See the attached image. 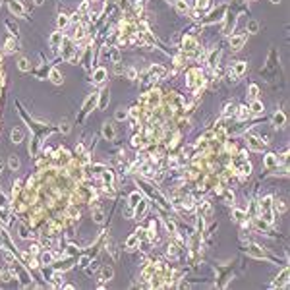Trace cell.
I'll return each mask as SVG.
<instances>
[{
    "label": "cell",
    "mask_w": 290,
    "mask_h": 290,
    "mask_svg": "<svg viewBox=\"0 0 290 290\" xmlns=\"http://www.w3.org/2000/svg\"><path fill=\"white\" fill-rule=\"evenodd\" d=\"M230 112H234V108H232V106H226V110H225V116H230Z\"/></svg>",
    "instance_id": "cell-37"
},
{
    "label": "cell",
    "mask_w": 290,
    "mask_h": 290,
    "mask_svg": "<svg viewBox=\"0 0 290 290\" xmlns=\"http://www.w3.org/2000/svg\"><path fill=\"white\" fill-rule=\"evenodd\" d=\"M234 219L236 221H244V211H234Z\"/></svg>",
    "instance_id": "cell-31"
},
{
    "label": "cell",
    "mask_w": 290,
    "mask_h": 290,
    "mask_svg": "<svg viewBox=\"0 0 290 290\" xmlns=\"http://www.w3.org/2000/svg\"><path fill=\"white\" fill-rule=\"evenodd\" d=\"M95 221H97V222H102V213H101V211L95 213Z\"/></svg>",
    "instance_id": "cell-35"
},
{
    "label": "cell",
    "mask_w": 290,
    "mask_h": 290,
    "mask_svg": "<svg viewBox=\"0 0 290 290\" xmlns=\"http://www.w3.org/2000/svg\"><path fill=\"white\" fill-rule=\"evenodd\" d=\"M58 25H60V27H64V25H68V17H66L64 14H62V16L58 17Z\"/></svg>",
    "instance_id": "cell-27"
},
{
    "label": "cell",
    "mask_w": 290,
    "mask_h": 290,
    "mask_svg": "<svg viewBox=\"0 0 290 290\" xmlns=\"http://www.w3.org/2000/svg\"><path fill=\"white\" fill-rule=\"evenodd\" d=\"M108 105V91H102L101 93V102H99V108H105Z\"/></svg>",
    "instance_id": "cell-13"
},
{
    "label": "cell",
    "mask_w": 290,
    "mask_h": 290,
    "mask_svg": "<svg viewBox=\"0 0 290 290\" xmlns=\"http://www.w3.org/2000/svg\"><path fill=\"white\" fill-rule=\"evenodd\" d=\"M244 43H246V35H234V37L230 39V47H232V50H240Z\"/></svg>",
    "instance_id": "cell-1"
},
{
    "label": "cell",
    "mask_w": 290,
    "mask_h": 290,
    "mask_svg": "<svg viewBox=\"0 0 290 290\" xmlns=\"http://www.w3.org/2000/svg\"><path fill=\"white\" fill-rule=\"evenodd\" d=\"M17 66H20V70H21V72H25V70H29V64H27V60H25V58H21V60H20V64H17Z\"/></svg>",
    "instance_id": "cell-25"
},
{
    "label": "cell",
    "mask_w": 290,
    "mask_h": 290,
    "mask_svg": "<svg viewBox=\"0 0 290 290\" xmlns=\"http://www.w3.org/2000/svg\"><path fill=\"white\" fill-rule=\"evenodd\" d=\"M50 79H52V83L60 85V83H62V76H60V72H58V70H52V72H50Z\"/></svg>",
    "instance_id": "cell-9"
},
{
    "label": "cell",
    "mask_w": 290,
    "mask_h": 290,
    "mask_svg": "<svg viewBox=\"0 0 290 290\" xmlns=\"http://www.w3.org/2000/svg\"><path fill=\"white\" fill-rule=\"evenodd\" d=\"M143 211H145V201H141V205L135 209V217H141V215H143Z\"/></svg>",
    "instance_id": "cell-26"
},
{
    "label": "cell",
    "mask_w": 290,
    "mask_h": 290,
    "mask_svg": "<svg viewBox=\"0 0 290 290\" xmlns=\"http://www.w3.org/2000/svg\"><path fill=\"white\" fill-rule=\"evenodd\" d=\"M135 244H137V234H134V236H130V238H128V242H126V248H128V249H132V248H134Z\"/></svg>",
    "instance_id": "cell-18"
},
{
    "label": "cell",
    "mask_w": 290,
    "mask_h": 290,
    "mask_svg": "<svg viewBox=\"0 0 290 290\" xmlns=\"http://www.w3.org/2000/svg\"><path fill=\"white\" fill-rule=\"evenodd\" d=\"M248 29H249V33H257L259 23H257V21H249V23H248Z\"/></svg>",
    "instance_id": "cell-22"
},
{
    "label": "cell",
    "mask_w": 290,
    "mask_h": 290,
    "mask_svg": "<svg viewBox=\"0 0 290 290\" xmlns=\"http://www.w3.org/2000/svg\"><path fill=\"white\" fill-rule=\"evenodd\" d=\"M234 72H236L238 76H240V74H244V72H246V62H238V64L234 66Z\"/></svg>",
    "instance_id": "cell-20"
},
{
    "label": "cell",
    "mask_w": 290,
    "mask_h": 290,
    "mask_svg": "<svg viewBox=\"0 0 290 290\" xmlns=\"http://www.w3.org/2000/svg\"><path fill=\"white\" fill-rule=\"evenodd\" d=\"M176 10H178L180 14H186L188 12V4H186L184 0H178V2H176Z\"/></svg>",
    "instance_id": "cell-15"
},
{
    "label": "cell",
    "mask_w": 290,
    "mask_h": 290,
    "mask_svg": "<svg viewBox=\"0 0 290 290\" xmlns=\"http://www.w3.org/2000/svg\"><path fill=\"white\" fill-rule=\"evenodd\" d=\"M286 282H288V269H284V271H282L281 278L277 277V281L273 282V286H286Z\"/></svg>",
    "instance_id": "cell-3"
},
{
    "label": "cell",
    "mask_w": 290,
    "mask_h": 290,
    "mask_svg": "<svg viewBox=\"0 0 290 290\" xmlns=\"http://www.w3.org/2000/svg\"><path fill=\"white\" fill-rule=\"evenodd\" d=\"M10 166H12V168H14V170H16V168H17V166H20V161H17V159H16V157H12V159H10Z\"/></svg>",
    "instance_id": "cell-29"
},
{
    "label": "cell",
    "mask_w": 290,
    "mask_h": 290,
    "mask_svg": "<svg viewBox=\"0 0 290 290\" xmlns=\"http://www.w3.org/2000/svg\"><path fill=\"white\" fill-rule=\"evenodd\" d=\"M249 97H253V99L257 97V85H251V87H249Z\"/></svg>",
    "instance_id": "cell-30"
},
{
    "label": "cell",
    "mask_w": 290,
    "mask_h": 290,
    "mask_svg": "<svg viewBox=\"0 0 290 290\" xmlns=\"http://www.w3.org/2000/svg\"><path fill=\"white\" fill-rule=\"evenodd\" d=\"M249 253H251V255H255V257H263V251H259L257 246H251V248H249Z\"/></svg>",
    "instance_id": "cell-23"
},
{
    "label": "cell",
    "mask_w": 290,
    "mask_h": 290,
    "mask_svg": "<svg viewBox=\"0 0 290 290\" xmlns=\"http://www.w3.org/2000/svg\"><path fill=\"white\" fill-rule=\"evenodd\" d=\"M105 76H106V72H105V68H99L97 72H95V76H93V79H95V83H101L102 79H105Z\"/></svg>",
    "instance_id": "cell-8"
},
{
    "label": "cell",
    "mask_w": 290,
    "mask_h": 290,
    "mask_svg": "<svg viewBox=\"0 0 290 290\" xmlns=\"http://www.w3.org/2000/svg\"><path fill=\"white\" fill-rule=\"evenodd\" d=\"M126 116H128V110H126V108H120V110L116 112V120H124Z\"/></svg>",
    "instance_id": "cell-24"
},
{
    "label": "cell",
    "mask_w": 290,
    "mask_h": 290,
    "mask_svg": "<svg viewBox=\"0 0 290 290\" xmlns=\"http://www.w3.org/2000/svg\"><path fill=\"white\" fill-rule=\"evenodd\" d=\"M248 145L251 149H255V151H261V149H263V143H259L257 137H248Z\"/></svg>",
    "instance_id": "cell-6"
},
{
    "label": "cell",
    "mask_w": 290,
    "mask_h": 290,
    "mask_svg": "<svg viewBox=\"0 0 290 290\" xmlns=\"http://www.w3.org/2000/svg\"><path fill=\"white\" fill-rule=\"evenodd\" d=\"M197 6H199V8H207V6H209V0H197Z\"/></svg>",
    "instance_id": "cell-33"
},
{
    "label": "cell",
    "mask_w": 290,
    "mask_h": 290,
    "mask_svg": "<svg viewBox=\"0 0 290 290\" xmlns=\"http://www.w3.org/2000/svg\"><path fill=\"white\" fill-rule=\"evenodd\" d=\"M248 116H249L248 106H238V118H240V120H246Z\"/></svg>",
    "instance_id": "cell-11"
},
{
    "label": "cell",
    "mask_w": 290,
    "mask_h": 290,
    "mask_svg": "<svg viewBox=\"0 0 290 290\" xmlns=\"http://www.w3.org/2000/svg\"><path fill=\"white\" fill-rule=\"evenodd\" d=\"M21 137H23V134H21V130H14L12 132V141L14 143H20Z\"/></svg>",
    "instance_id": "cell-17"
},
{
    "label": "cell",
    "mask_w": 290,
    "mask_h": 290,
    "mask_svg": "<svg viewBox=\"0 0 290 290\" xmlns=\"http://www.w3.org/2000/svg\"><path fill=\"white\" fill-rule=\"evenodd\" d=\"M137 201H141V196H139L137 192H135V193H132V196H130V205L134 207V205H137Z\"/></svg>",
    "instance_id": "cell-21"
},
{
    "label": "cell",
    "mask_w": 290,
    "mask_h": 290,
    "mask_svg": "<svg viewBox=\"0 0 290 290\" xmlns=\"http://www.w3.org/2000/svg\"><path fill=\"white\" fill-rule=\"evenodd\" d=\"M271 2H273V4H278V2H281V0H271Z\"/></svg>",
    "instance_id": "cell-38"
},
{
    "label": "cell",
    "mask_w": 290,
    "mask_h": 290,
    "mask_svg": "<svg viewBox=\"0 0 290 290\" xmlns=\"http://www.w3.org/2000/svg\"><path fill=\"white\" fill-rule=\"evenodd\" d=\"M128 76H130V79H135V70L130 68V70H128Z\"/></svg>",
    "instance_id": "cell-36"
},
{
    "label": "cell",
    "mask_w": 290,
    "mask_h": 290,
    "mask_svg": "<svg viewBox=\"0 0 290 290\" xmlns=\"http://www.w3.org/2000/svg\"><path fill=\"white\" fill-rule=\"evenodd\" d=\"M101 281H110V277H112V269L110 267H105V269H102V275H101Z\"/></svg>",
    "instance_id": "cell-16"
},
{
    "label": "cell",
    "mask_w": 290,
    "mask_h": 290,
    "mask_svg": "<svg viewBox=\"0 0 290 290\" xmlns=\"http://www.w3.org/2000/svg\"><path fill=\"white\" fill-rule=\"evenodd\" d=\"M149 74H151V76H155L153 79H159L161 76H164V68H163V66H151Z\"/></svg>",
    "instance_id": "cell-5"
},
{
    "label": "cell",
    "mask_w": 290,
    "mask_h": 290,
    "mask_svg": "<svg viewBox=\"0 0 290 290\" xmlns=\"http://www.w3.org/2000/svg\"><path fill=\"white\" fill-rule=\"evenodd\" d=\"M62 41V33L60 31H56V33H52V37H50V45L52 47H58V43Z\"/></svg>",
    "instance_id": "cell-12"
},
{
    "label": "cell",
    "mask_w": 290,
    "mask_h": 290,
    "mask_svg": "<svg viewBox=\"0 0 290 290\" xmlns=\"http://www.w3.org/2000/svg\"><path fill=\"white\" fill-rule=\"evenodd\" d=\"M102 134H105L106 139H112L114 137V128H112L110 124H105V126H102Z\"/></svg>",
    "instance_id": "cell-7"
},
{
    "label": "cell",
    "mask_w": 290,
    "mask_h": 290,
    "mask_svg": "<svg viewBox=\"0 0 290 290\" xmlns=\"http://www.w3.org/2000/svg\"><path fill=\"white\" fill-rule=\"evenodd\" d=\"M52 261V255H50V253H45V255H43V263H50Z\"/></svg>",
    "instance_id": "cell-34"
},
{
    "label": "cell",
    "mask_w": 290,
    "mask_h": 290,
    "mask_svg": "<svg viewBox=\"0 0 290 290\" xmlns=\"http://www.w3.org/2000/svg\"><path fill=\"white\" fill-rule=\"evenodd\" d=\"M263 164H265L267 168H273V166H277L278 164V159L275 155H265V159H263Z\"/></svg>",
    "instance_id": "cell-2"
},
{
    "label": "cell",
    "mask_w": 290,
    "mask_h": 290,
    "mask_svg": "<svg viewBox=\"0 0 290 290\" xmlns=\"http://www.w3.org/2000/svg\"><path fill=\"white\" fill-rule=\"evenodd\" d=\"M251 112H253V114H261V112H263V105L259 101H253L251 102Z\"/></svg>",
    "instance_id": "cell-10"
},
{
    "label": "cell",
    "mask_w": 290,
    "mask_h": 290,
    "mask_svg": "<svg viewBox=\"0 0 290 290\" xmlns=\"http://www.w3.org/2000/svg\"><path fill=\"white\" fill-rule=\"evenodd\" d=\"M275 211H277V213H284L286 211V203H284V201H277V203H275Z\"/></svg>",
    "instance_id": "cell-19"
},
{
    "label": "cell",
    "mask_w": 290,
    "mask_h": 290,
    "mask_svg": "<svg viewBox=\"0 0 290 290\" xmlns=\"http://www.w3.org/2000/svg\"><path fill=\"white\" fill-rule=\"evenodd\" d=\"M10 10H12V12H16L17 16H21V14H23V8H21V4H17V2H10Z\"/></svg>",
    "instance_id": "cell-14"
},
{
    "label": "cell",
    "mask_w": 290,
    "mask_h": 290,
    "mask_svg": "<svg viewBox=\"0 0 290 290\" xmlns=\"http://www.w3.org/2000/svg\"><path fill=\"white\" fill-rule=\"evenodd\" d=\"M60 130L64 132V134H68V132H70V124H68V120H64V122L60 124Z\"/></svg>",
    "instance_id": "cell-28"
},
{
    "label": "cell",
    "mask_w": 290,
    "mask_h": 290,
    "mask_svg": "<svg viewBox=\"0 0 290 290\" xmlns=\"http://www.w3.org/2000/svg\"><path fill=\"white\" fill-rule=\"evenodd\" d=\"M14 49H16V47H14V41L6 43V52H14Z\"/></svg>",
    "instance_id": "cell-32"
},
{
    "label": "cell",
    "mask_w": 290,
    "mask_h": 290,
    "mask_svg": "<svg viewBox=\"0 0 290 290\" xmlns=\"http://www.w3.org/2000/svg\"><path fill=\"white\" fill-rule=\"evenodd\" d=\"M284 122H286V116L282 114V112H275V116H273V124L277 128H281V126H284Z\"/></svg>",
    "instance_id": "cell-4"
}]
</instances>
